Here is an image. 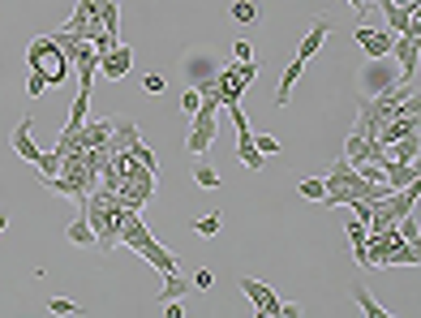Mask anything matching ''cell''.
Returning a JSON list of instances; mask_svg holds the SVG:
<instances>
[{"instance_id": "6da1fadb", "label": "cell", "mask_w": 421, "mask_h": 318, "mask_svg": "<svg viewBox=\"0 0 421 318\" xmlns=\"http://www.w3.org/2000/svg\"><path fill=\"white\" fill-rule=\"evenodd\" d=\"M26 61H31V73H39V78L47 82V86H56V82H65L69 78V61H65V52L52 43V35H43V39H31V47H26Z\"/></svg>"}, {"instance_id": "7a4b0ae2", "label": "cell", "mask_w": 421, "mask_h": 318, "mask_svg": "<svg viewBox=\"0 0 421 318\" xmlns=\"http://www.w3.org/2000/svg\"><path fill=\"white\" fill-rule=\"evenodd\" d=\"M237 288L254 301V318H280V305H284V301L276 297V288H271V284H262V280H254V276H241Z\"/></svg>"}, {"instance_id": "3957f363", "label": "cell", "mask_w": 421, "mask_h": 318, "mask_svg": "<svg viewBox=\"0 0 421 318\" xmlns=\"http://www.w3.org/2000/svg\"><path fill=\"white\" fill-rule=\"evenodd\" d=\"M395 78H400V69L387 65V56H379V61H370V56H365V65H361V73H357V82H361V90H365V100H370V95H383Z\"/></svg>"}, {"instance_id": "277c9868", "label": "cell", "mask_w": 421, "mask_h": 318, "mask_svg": "<svg viewBox=\"0 0 421 318\" xmlns=\"http://www.w3.org/2000/svg\"><path fill=\"white\" fill-rule=\"evenodd\" d=\"M215 112H193L189 116V134H185V151L189 155H207L211 142H215Z\"/></svg>"}, {"instance_id": "5b68a950", "label": "cell", "mask_w": 421, "mask_h": 318, "mask_svg": "<svg viewBox=\"0 0 421 318\" xmlns=\"http://www.w3.org/2000/svg\"><path fill=\"white\" fill-rule=\"evenodd\" d=\"M129 69H134V47L129 43H116V47H108V52L99 56V73H104L108 82H120Z\"/></svg>"}, {"instance_id": "8992f818", "label": "cell", "mask_w": 421, "mask_h": 318, "mask_svg": "<svg viewBox=\"0 0 421 318\" xmlns=\"http://www.w3.org/2000/svg\"><path fill=\"white\" fill-rule=\"evenodd\" d=\"M353 39L361 43V52L370 56V61H379V56H391V31H370V26H357L353 31Z\"/></svg>"}, {"instance_id": "52a82bcc", "label": "cell", "mask_w": 421, "mask_h": 318, "mask_svg": "<svg viewBox=\"0 0 421 318\" xmlns=\"http://www.w3.org/2000/svg\"><path fill=\"white\" fill-rule=\"evenodd\" d=\"M327 39H331V22H327V17H318L314 26H310V35L301 39V47H296V61L310 65L318 52H323V43H327Z\"/></svg>"}, {"instance_id": "ba28073f", "label": "cell", "mask_w": 421, "mask_h": 318, "mask_svg": "<svg viewBox=\"0 0 421 318\" xmlns=\"http://www.w3.org/2000/svg\"><path fill=\"white\" fill-rule=\"evenodd\" d=\"M417 39H408V35H395L391 39V56H395V69L404 73V78H417Z\"/></svg>"}, {"instance_id": "9c48e42d", "label": "cell", "mask_w": 421, "mask_h": 318, "mask_svg": "<svg viewBox=\"0 0 421 318\" xmlns=\"http://www.w3.org/2000/svg\"><path fill=\"white\" fill-rule=\"evenodd\" d=\"M138 254H142L146 262H151V267H155V271H159V276H172V271H181V262H177V254H172V250H164V246H159V241H155V237H151V241H146V246H142Z\"/></svg>"}, {"instance_id": "30bf717a", "label": "cell", "mask_w": 421, "mask_h": 318, "mask_svg": "<svg viewBox=\"0 0 421 318\" xmlns=\"http://www.w3.org/2000/svg\"><path fill=\"white\" fill-rule=\"evenodd\" d=\"M9 142H13V151H17L22 159H26V164H35V159L43 155L39 146H35V138H31V116H26V120H17V129H13V138H9Z\"/></svg>"}, {"instance_id": "8fae6325", "label": "cell", "mask_w": 421, "mask_h": 318, "mask_svg": "<svg viewBox=\"0 0 421 318\" xmlns=\"http://www.w3.org/2000/svg\"><path fill=\"white\" fill-rule=\"evenodd\" d=\"M112 138V116H86L82 125V146H104Z\"/></svg>"}, {"instance_id": "7c38bea8", "label": "cell", "mask_w": 421, "mask_h": 318, "mask_svg": "<svg viewBox=\"0 0 421 318\" xmlns=\"http://www.w3.org/2000/svg\"><path fill=\"white\" fill-rule=\"evenodd\" d=\"M417 262H421V254H417L413 241H395V246L387 250V258H383V267H417Z\"/></svg>"}, {"instance_id": "4fadbf2b", "label": "cell", "mask_w": 421, "mask_h": 318, "mask_svg": "<svg viewBox=\"0 0 421 318\" xmlns=\"http://www.w3.org/2000/svg\"><path fill=\"white\" fill-rule=\"evenodd\" d=\"M387 155H391V159H400V164H417V155H421V142H417V134L395 138V142L387 146Z\"/></svg>"}, {"instance_id": "5bb4252c", "label": "cell", "mask_w": 421, "mask_h": 318, "mask_svg": "<svg viewBox=\"0 0 421 318\" xmlns=\"http://www.w3.org/2000/svg\"><path fill=\"white\" fill-rule=\"evenodd\" d=\"M301 69H305L301 61H292V65L284 69V78H280V86H276V108H284V104L292 100V86L301 82Z\"/></svg>"}, {"instance_id": "9a60e30c", "label": "cell", "mask_w": 421, "mask_h": 318, "mask_svg": "<svg viewBox=\"0 0 421 318\" xmlns=\"http://www.w3.org/2000/svg\"><path fill=\"white\" fill-rule=\"evenodd\" d=\"M95 13H99V22H104V35L116 39V31H120V5H116V0H99Z\"/></svg>"}, {"instance_id": "2e32d148", "label": "cell", "mask_w": 421, "mask_h": 318, "mask_svg": "<svg viewBox=\"0 0 421 318\" xmlns=\"http://www.w3.org/2000/svg\"><path fill=\"white\" fill-rule=\"evenodd\" d=\"M344 159H349L353 168H357V164H365V159H370V138H361V134L353 129V134H349V142H344Z\"/></svg>"}, {"instance_id": "e0dca14e", "label": "cell", "mask_w": 421, "mask_h": 318, "mask_svg": "<svg viewBox=\"0 0 421 318\" xmlns=\"http://www.w3.org/2000/svg\"><path fill=\"white\" fill-rule=\"evenodd\" d=\"M185 292H189V280H181V271H172V276H164V292L155 297V305L172 301V297H185Z\"/></svg>"}, {"instance_id": "ac0fdd59", "label": "cell", "mask_w": 421, "mask_h": 318, "mask_svg": "<svg viewBox=\"0 0 421 318\" xmlns=\"http://www.w3.org/2000/svg\"><path fill=\"white\" fill-rule=\"evenodd\" d=\"M193 185H202V189H219V173H215V168H211L202 155H198V164H193Z\"/></svg>"}, {"instance_id": "d6986e66", "label": "cell", "mask_w": 421, "mask_h": 318, "mask_svg": "<svg viewBox=\"0 0 421 318\" xmlns=\"http://www.w3.org/2000/svg\"><path fill=\"white\" fill-rule=\"evenodd\" d=\"M353 301L361 305V314H365V318H387V305H379L365 288H353Z\"/></svg>"}, {"instance_id": "ffe728a7", "label": "cell", "mask_w": 421, "mask_h": 318, "mask_svg": "<svg viewBox=\"0 0 421 318\" xmlns=\"http://www.w3.org/2000/svg\"><path fill=\"white\" fill-rule=\"evenodd\" d=\"M69 241H73V246H95V228L86 224V215H78L69 224Z\"/></svg>"}, {"instance_id": "44dd1931", "label": "cell", "mask_w": 421, "mask_h": 318, "mask_svg": "<svg viewBox=\"0 0 421 318\" xmlns=\"http://www.w3.org/2000/svg\"><path fill=\"white\" fill-rule=\"evenodd\" d=\"M219 228H224V219H219L215 211H211V215H198V219H193V232H198V237H219Z\"/></svg>"}, {"instance_id": "7402d4cb", "label": "cell", "mask_w": 421, "mask_h": 318, "mask_svg": "<svg viewBox=\"0 0 421 318\" xmlns=\"http://www.w3.org/2000/svg\"><path fill=\"white\" fill-rule=\"evenodd\" d=\"M296 193H301V198H314V202H323V198H327V181H318V177H305L301 185H296Z\"/></svg>"}, {"instance_id": "603a6c76", "label": "cell", "mask_w": 421, "mask_h": 318, "mask_svg": "<svg viewBox=\"0 0 421 318\" xmlns=\"http://www.w3.org/2000/svg\"><path fill=\"white\" fill-rule=\"evenodd\" d=\"M125 151H129L134 159H142L146 168H155V173H159V164H155V151H151V146H146V142H142V134H138V138H134V142L125 146Z\"/></svg>"}, {"instance_id": "cb8c5ba5", "label": "cell", "mask_w": 421, "mask_h": 318, "mask_svg": "<svg viewBox=\"0 0 421 318\" xmlns=\"http://www.w3.org/2000/svg\"><path fill=\"white\" fill-rule=\"evenodd\" d=\"M232 17L250 26V22H258V5H254V0H232Z\"/></svg>"}, {"instance_id": "d4e9b609", "label": "cell", "mask_w": 421, "mask_h": 318, "mask_svg": "<svg viewBox=\"0 0 421 318\" xmlns=\"http://www.w3.org/2000/svg\"><path fill=\"white\" fill-rule=\"evenodd\" d=\"M35 168H39V177H56V173H61V155H56V151H43V155L35 159Z\"/></svg>"}, {"instance_id": "484cf974", "label": "cell", "mask_w": 421, "mask_h": 318, "mask_svg": "<svg viewBox=\"0 0 421 318\" xmlns=\"http://www.w3.org/2000/svg\"><path fill=\"white\" fill-rule=\"evenodd\" d=\"M254 151L262 155V159H271L280 151V138H271V134H254Z\"/></svg>"}, {"instance_id": "4316f807", "label": "cell", "mask_w": 421, "mask_h": 318, "mask_svg": "<svg viewBox=\"0 0 421 318\" xmlns=\"http://www.w3.org/2000/svg\"><path fill=\"white\" fill-rule=\"evenodd\" d=\"M198 108H202V90H198V86H189V90L181 95V112H185V116H193Z\"/></svg>"}, {"instance_id": "83f0119b", "label": "cell", "mask_w": 421, "mask_h": 318, "mask_svg": "<svg viewBox=\"0 0 421 318\" xmlns=\"http://www.w3.org/2000/svg\"><path fill=\"white\" fill-rule=\"evenodd\" d=\"M232 65H237V78H241L245 86L258 82V65H254V61H232Z\"/></svg>"}, {"instance_id": "f1b7e54d", "label": "cell", "mask_w": 421, "mask_h": 318, "mask_svg": "<svg viewBox=\"0 0 421 318\" xmlns=\"http://www.w3.org/2000/svg\"><path fill=\"white\" fill-rule=\"evenodd\" d=\"M344 228H349V241H353V246H361V241H365V219H349Z\"/></svg>"}, {"instance_id": "f546056e", "label": "cell", "mask_w": 421, "mask_h": 318, "mask_svg": "<svg viewBox=\"0 0 421 318\" xmlns=\"http://www.w3.org/2000/svg\"><path fill=\"white\" fill-rule=\"evenodd\" d=\"M211 284H215V276H211V271H207V267H202V271H198V276H193V280H189V288H198V292H207V288H211Z\"/></svg>"}, {"instance_id": "4dcf8cb0", "label": "cell", "mask_w": 421, "mask_h": 318, "mask_svg": "<svg viewBox=\"0 0 421 318\" xmlns=\"http://www.w3.org/2000/svg\"><path fill=\"white\" fill-rule=\"evenodd\" d=\"M43 90H47V82L39 78V73H31V78H26V95H31V100H39Z\"/></svg>"}, {"instance_id": "1f68e13d", "label": "cell", "mask_w": 421, "mask_h": 318, "mask_svg": "<svg viewBox=\"0 0 421 318\" xmlns=\"http://www.w3.org/2000/svg\"><path fill=\"white\" fill-rule=\"evenodd\" d=\"M47 310H52V314H73L78 305H73L69 297H52V301H47Z\"/></svg>"}, {"instance_id": "d6a6232c", "label": "cell", "mask_w": 421, "mask_h": 318, "mask_svg": "<svg viewBox=\"0 0 421 318\" xmlns=\"http://www.w3.org/2000/svg\"><path fill=\"white\" fill-rule=\"evenodd\" d=\"M142 90H146V95H159V90H164V78H159V73H146V78H142Z\"/></svg>"}, {"instance_id": "836d02e7", "label": "cell", "mask_w": 421, "mask_h": 318, "mask_svg": "<svg viewBox=\"0 0 421 318\" xmlns=\"http://www.w3.org/2000/svg\"><path fill=\"white\" fill-rule=\"evenodd\" d=\"M164 310H168V318H185V305L177 301V297H172V301H159Z\"/></svg>"}, {"instance_id": "e575fe53", "label": "cell", "mask_w": 421, "mask_h": 318, "mask_svg": "<svg viewBox=\"0 0 421 318\" xmlns=\"http://www.w3.org/2000/svg\"><path fill=\"white\" fill-rule=\"evenodd\" d=\"M232 61H250V43H245V39L232 43Z\"/></svg>"}, {"instance_id": "d590c367", "label": "cell", "mask_w": 421, "mask_h": 318, "mask_svg": "<svg viewBox=\"0 0 421 318\" xmlns=\"http://www.w3.org/2000/svg\"><path fill=\"white\" fill-rule=\"evenodd\" d=\"M391 5H395V9H404V13H417V9H421V0H391Z\"/></svg>"}, {"instance_id": "8d00e7d4", "label": "cell", "mask_w": 421, "mask_h": 318, "mask_svg": "<svg viewBox=\"0 0 421 318\" xmlns=\"http://www.w3.org/2000/svg\"><path fill=\"white\" fill-rule=\"evenodd\" d=\"M5 228H9V215H5V211H0V232H5Z\"/></svg>"}]
</instances>
